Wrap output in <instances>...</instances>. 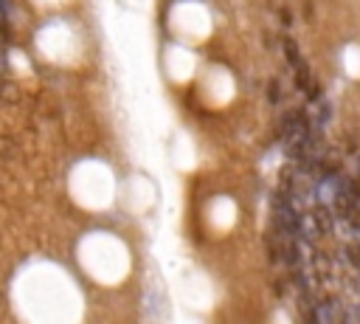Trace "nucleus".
Here are the masks:
<instances>
[]
</instances>
